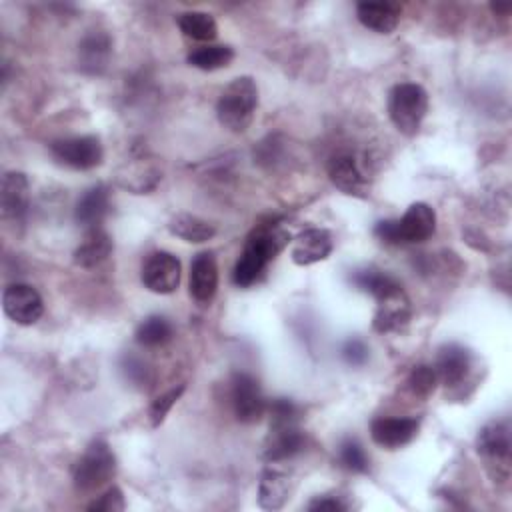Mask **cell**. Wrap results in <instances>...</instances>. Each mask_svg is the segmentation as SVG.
<instances>
[{
    "label": "cell",
    "mask_w": 512,
    "mask_h": 512,
    "mask_svg": "<svg viewBox=\"0 0 512 512\" xmlns=\"http://www.w3.org/2000/svg\"><path fill=\"white\" fill-rule=\"evenodd\" d=\"M290 234L280 224H258L246 238L244 250L240 252L234 270L232 280L238 288L252 286L266 266L288 246Z\"/></svg>",
    "instance_id": "cell-1"
},
{
    "label": "cell",
    "mask_w": 512,
    "mask_h": 512,
    "mask_svg": "<svg viewBox=\"0 0 512 512\" xmlns=\"http://www.w3.org/2000/svg\"><path fill=\"white\" fill-rule=\"evenodd\" d=\"M436 232V212L426 202H414L398 220H380L374 236L384 244H418Z\"/></svg>",
    "instance_id": "cell-2"
},
{
    "label": "cell",
    "mask_w": 512,
    "mask_h": 512,
    "mask_svg": "<svg viewBox=\"0 0 512 512\" xmlns=\"http://www.w3.org/2000/svg\"><path fill=\"white\" fill-rule=\"evenodd\" d=\"M258 106V86L250 76L234 78L216 102L218 122L230 132H244Z\"/></svg>",
    "instance_id": "cell-3"
},
{
    "label": "cell",
    "mask_w": 512,
    "mask_h": 512,
    "mask_svg": "<svg viewBox=\"0 0 512 512\" xmlns=\"http://www.w3.org/2000/svg\"><path fill=\"white\" fill-rule=\"evenodd\" d=\"M428 112V92L416 82H400L388 94V116L404 136H416Z\"/></svg>",
    "instance_id": "cell-4"
},
{
    "label": "cell",
    "mask_w": 512,
    "mask_h": 512,
    "mask_svg": "<svg viewBox=\"0 0 512 512\" xmlns=\"http://www.w3.org/2000/svg\"><path fill=\"white\" fill-rule=\"evenodd\" d=\"M510 426L504 420L488 422L476 436V452L484 460L486 472L498 484L510 480Z\"/></svg>",
    "instance_id": "cell-5"
},
{
    "label": "cell",
    "mask_w": 512,
    "mask_h": 512,
    "mask_svg": "<svg viewBox=\"0 0 512 512\" xmlns=\"http://www.w3.org/2000/svg\"><path fill=\"white\" fill-rule=\"evenodd\" d=\"M116 474V456L104 440L88 444L72 470L74 488L82 494H90L106 486Z\"/></svg>",
    "instance_id": "cell-6"
},
{
    "label": "cell",
    "mask_w": 512,
    "mask_h": 512,
    "mask_svg": "<svg viewBox=\"0 0 512 512\" xmlns=\"http://www.w3.org/2000/svg\"><path fill=\"white\" fill-rule=\"evenodd\" d=\"M52 156L72 170H92L102 164L104 148L98 136H68L50 144Z\"/></svg>",
    "instance_id": "cell-7"
},
{
    "label": "cell",
    "mask_w": 512,
    "mask_h": 512,
    "mask_svg": "<svg viewBox=\"0 0 512 512\" xmlns=\"http://www.w3.org/2000/svg\"><path fill=\"white\" fill-rule=\"evenodd\" d=\"M230 402L238 422L254 424L258 422L268 408V402L262 394L258 380L246 372H236L230 380Z\"/></svg>",
    "instance_id": "cell-8"
},
{
    "label": "cell",
    "mask_w": 512,
    "mask_h": 512,
    "mask_svg": "<svg viewBox=\"0 0 512 512\" xmlns=\"http://www.w3.org/2000/svg\"><path fill=\"white\" fill-rule=\"evenodd\" d=\"M2 308L12 322L20 326H32L40 320L44 312V302L36 288H32L30 284L14 282L2 292Z\"/></svg>",
    "instance_id": "cell-9"
},
{
    "label": "cell",
    "mask_w": 512,
    "mask_h": 512,
    "mask_svg": "<svg viewBox=\"0 0 512 512\" xmlns=\"http://www.w3.org/2000/svg\"><path fill=\"white\" fill-rule=\"evenodd\" d=\"M410 318H412V304L400 284L376 298V312L372 320V326L376 332L380 334L398 332L408 326Z\"/></svg>",
    "instance_id": "cell-10"
},
{
    "label": "cell",
    "mask_w": 512,
    "mask_h": 512,
    "mask_svg": "<svg viewBox=\"0 0 512 512\" xmlns=\"http://www.w3.org/2000/svg\"><path fill=\"white\" fill-rule=\"evenodd\" d=\"M328 178L344 194L354 198H366L370 190V178L360 160L354 154H336L328 160Z\"/></svg>",
    "instance_id": "cell-11"
},
{
    "label": "cell",
    "mask_w": 512,
    "mask_h": 512,
    "mask_svg": "<svg viewBox=\"0 0 512 512\" xmlns=\"http://www.w3.org/2000/svg\"><path fill=\"white\" fill-rule=\"evenodd\" d=\"M140 280L154 294H172L180 284V260L164 250L152 252L142 264Z\"/></svg>",
    "instance_id": "cell-12"
},
{
    "label": "cell",
    "mask_w": 512,
    "mask_h": 512,
    "mask_svg": "<svg viewBox=\"0 0 512 512\" xmlns=\"http://www.w3.org/2000/svg\"><path fill=\"white\" fill-rule=\"evenodd\" d=\"M420 428V420L412 418V416H380L374 418L370 424V436L372 440L388 450H396L406 446L408 442L414 440V436L418 434Z\"/></svg>",
    "instance_id": "cell-13"
},
{
    "label": "cell",
    "mask_w": 512,
    "mask_h": 512,
    "mask_svg": "<svg viewBox=\"0 0 512 512\" xmlns=\"http://www.w3.org/2000/svg\"><path fill=\"white\" fill-rule=\"evenodd\" d=\"M30 206V184L24 172L10 170L0 186V212L8 222H22Z\"/></svg>",
    "instance_id": "cell-14"
},
{
    "label": "cell",
    "mask_w": 512,
    "mask_h": 512,
    "mask_svg": "<svg viewBox=\"0 0 512 512\" xmlns=\"http://www.w3.org/2000/svg\"><path fill=\"white\" fill-rule=\"evenodd\" d=\"M332 248L334 240L326 228H306L294 238L290 256L296 266H310L326 260L332 254Z\"/></svg>",
    "instance_id": "cell-15"
},
{
    "label": "cell",
    "mask_w": 512,
    "mask_h": 512,
    "mask_svg": "<svg viewBox=\"0 0 512 512\" xmlns=\"http://www.w3.org/2000/svg\"><path fill=\"white\" fill-rule=\"evenodd\" d=\"M472 366V354L468 348L460 346V344H444L438 354H436V362H434V372L438 376V382L444 384L446 388L458 386L470 372Z\"/></svg>",
    "instance_id": "cell-16"
},
{
    "label": "cell",
    "mask_w": 512,
    "mask_h": 512,
    "mask_svg": "<svg viewBox=\"0 0 512 512\" xmlns=\"http://www.w3.org/2000/svg\"><path fill=\"white\" fill-rule=\"evenodd\" d=\"M190 296L198 304H208L218 290V264L214 252H198L190 264Z\"/></svg>",
    "instance_id": "cell-17"
},
{
    "label": "cell",
    "mask_w": 512,
    "mask_h": 512,
    "mask_svg": "<svg viewBox=\"0 0 512 512\" xmlns=\"http://www.w3.org/2000/svg\"><path fill=\"white\" fill-rule=\"evenodd\" d=\"M304 448V434L296 422L270 424V434L264 446V458L268 462L280 464L296 456Z\"/></svg>",
    "instance_id": "cell-18"
},
{
    "label": "cell",
    "mask_w": 512,
    "mask_h": 512,
    "mask_svg": "<svg viewBox=\"0 0 512 512\" xmlns=\"http://www.w3.org/2000/svg\"><path fill=\"white\" fill-rule=\"evenodd\" d=\"M292 494V478L286 470L278 468L274 462H270L258 484V504L264 510H280Z\"/></svg>",
    "instance_id": "cell-19"
},
{
    "label": "cell",
    "mask_w": 512,
    "mask_h": 512,
    "mask_svg": "<svg viewBox=\"0 0 512 512\" xmlns=\"http://www.w3.org/2000/svg\"><path fill=\"white\" fill-rule=\"evenodd\" d=\"M110 210V192L104 184L88 188L76 202L74 218L84 228H98Z\"/></svg>",
    "instance_id": "cell-20"
},
{
    "label": "cell",
    "mask_w": 512,
    "mask_h": 512,
    "mask_svg": "<svg viewBox=\"0 0 512 512\" xmlns=\"http://www.w3.org/2000/svg\"><path fill=\"white\" fill-rule=\"evenodd\" d=\"M356 18L368 30L390 34L400 22V8L390 2H360L356 6Z\"/></svg>",
    "instance_id": "cell-21"
},
{
    "label": "cell",
    "mask_w": 512,
    "mask_h": 512,
    "mask_svg": "<svg viewBox=\"0 0 512 512\" xmlns=\"http://www.w3.org/2000/svg\"><path fill=\"white\" fill-rule=\"evenodd\" d=\"M110 252H112V238L106 230L98 226V228L86 230L72 258H74V264L80 268H94L100 262H104L110 256Z\"/></svg>",
    "instance_id": "cell-22"
},
{
    "label": "cell",
    "mask_w": 512,
    "mask_h": 512,
    "mask_svg": "<svg viewBox=\"0 0 512 512\" xmlns=\"http://www.w3.org/2000/svg\"><path fill=\"white\" fill-rule=\"evenodd\" d=\"M160 178V172L148 160H144V156L132 158V162L126 164V168H122L118 174L120 186L128 188L134 194H144L152 190Z\"/></svg>",
    "instance_id": "cell-23"
},
{
    "label": "cell",
    "mask_w": 512,
    "mask_h": 512,
    "mask_svg": "<svg viewBox=\"0 0 512 512\" xmlns=\"http://www.w3.org/2000/svg\"><path fill=\"white\" fill-rule=\"evenodd\" d=\"M168 230L176 238H180L184 242H192V244L208 242L216 234L214 224H210L208 220H204V218H200L196 214H188V212L174 214L168 220Z\"/></svg>",
    "instance_id": "cell-24"
},
{
    "label": "cell",
    "mask_w": 512,
    "mask_h": 512,
    "mask_svg": "<svg viewBox=\"0 0 512 512\" xmlns=\"http://www.w3.org/2000/svg\"><path fill=\"white\" fill-rule=\"evenodd\" d=\"M80 50V66L90 74H100L106 68L110 58V38L104 32H90L78 46Z\"/></svg>",
    "instance_id": "cell-25"
},
{
    "label": "cell",
    "mask_w": 512,
    "mask_h": 512,
    "mask_svg": "<svg viewBox=\"0 0 512 512\" xmlns=\"http://www.w3.org/2000/svg\"><path fill=\"white\" fill-rule=\"evenodd\" d=\"M178 28L184 36L192 38V40H200V42H210L216 38L218 34V26L216 20L212 18V14L208 12H200V10H188L182 12L178 18Z\"/></svg>",
    "instance_id": "cell-26"
},
{
    "label": "cell",
    "mask_w": 512,
    "mask_h": 512,
    "mask_svg": "<svg viewBox=\"0 0 512 512\" xmlns=\"http://www.w3.org/2000/svg\"><path fill=\"white\" fill-rule=\"evenodd\" d=\"M234 58V50L226 44H206V46H200L196 50H192L186 58V62L198 70H206V72H212V70H218V68H224L232 62Z\"/></svg>",
    "instance_id": "cell-27"
},
{
    "label": "cell",
    "mask_w": 512,
    "mask_h": 512,
    "mask_svg": "<svg viewBox=\"0 0 512 512\" xmlns=\"http://www.w3.org/2000/svg\"><path fill=\"white\" fill-rule=\"evenodd\" d=\"M174 330L172 324L168 322V318L160 316V314H152L146 316L138 328H136V342L146 346V348H154V346H162L172 338Z\"/></svg>",
    "instance_id": "cell-28"
},
{
    "label": "cell",
    "mask_w": 512,
    "mask_h": 512,
    "mask_svg": "<svg viewBox=\"0 0 512 512\" xmlns=\"http://www.w3.org/2000/svg\"><path fill=\"white\" fill-rule=\"evenodd\" d=\"M350 280H352L354 286H358L360 290L372 294L374 298H378V296H382L384 292H388V290H392L394 286H398V282H396L390 274H386V272H382V270H378V268H362V270H356V272L350 276Z\"/></svg>",
    "instance_id": "cell-29"
},
{
    "label": "cell",
    "mask_w": 512,
    "mask_h": 512,
    "mask_svg": "<svg viewBox=\"0 0 512 512\" xmlns=\"http://www.w3.org/2000/svg\"><path fill=\"white\" fill-rule=\"evenodd\" d=\"M338 458H340V464H342L346 470L356 472V474H366L368 468H370V462H368V456H366L364 448H362L360 442L354 440V438H346V440L340 444Z\"/></svg>",
    "instance_id": "cell-30"
},
{
    "label": "cell",
    "mask_w": 512,
    "mask_h": 512,
    "mask_svg": "<svg viewBox=\"0 0 512 512\" xmlns=\"http://www.w3.org/2000/svg\"><path fill=\"white\" fill-rule=\"evenodd\" d=\"M408 390L414 394V396H420V398H426L430 396L434 390H436V384H438V376L434 372L432 366L428 364H418L412 368L410 376H408Z\"/></svg>",
    "instance_id": "cell-31"
},
{
    "label": "cell",
    "mask_w": 512,
    "mask_h": 512,
    "mask_svg": "<svg viewBox=\"0 0 512 512\" xmlns=\"http://www.w3.org/2000/svg\"><path fill=\"white\" fill-rule=\"evenodd\" d=\"M184 384H178L176 388H172V390H168V392H164V394H160L152 404H150V410H148V418H150V424L156 428V426H160L162 422H164V418L168 416V412H170V408L176 404V400L182 396V392H184Z\"/></svg>",
    "instance_id": "cell-32"
},
{
    "label": "cell",
    "mask_w": 512,
    "mask_h": 512,
    "mask_svg": "<svg viewBox=\"0 0 512 512\" xmlns=\"http://www.w3.org/2000/svg\"><path fill=\"white\" fill-rule=\"evenodd\" d=\"M90 512H122L126 508L124 494L118 486H108L98 498H94L88 506Z\"/></svg>",
    "instance_id": "cell-33"
},
{
    "label": "cell",
    "mask_w": 512,
    "mask_h": 512,
    "mask_svg": "<svg viewBox=\"0 0 512 512\" xmlns=\"http://www.w3.org/2000/svg\"><path fill=\"white\" fill-rule=\"evenodd\" d=\"M342 358L350 366H362L368 360V348H366V344L362 340L350 338L342 346Z\"/></svg>",
    "instance_id": "cell-34"
},
{
    "label": "cell",
    "mask_w": 512,
    "mask_h": 512,
    "mask_svg": "<svg viewBox=\"0 0 512 512\" xmlns=\"http://www.w3.org/2000/svg\"><path fill=\"white\" fill-rule=\"evenodd\" d=\"M306 508L310 512H344L348 506L338 496H316Z\"/></svg>",
    "instance_id": "cell-35"
},
{
    "label": "cell",
    "mask_w": 512,
    "mask_h": 512,
    "mask_svg": "<svg viewBox=\"0 0 512 512\" xmlns=\"http://www.w3.org/2000/svg\"><path fill=\"white\" fill-rule=\"evenodd\" d=\"M122 368H124V372H126V376H128L130 380H134V382L146 380V366H144L138 358H134V356L124 358Z\"/></svg>",
    "instance_id": "cell-36"
},
{
    "label": "cell",
    "mask_w": 512,
    "mask_h": 512,
    "mask_svg": "<svg viewBox=\"0 0 512 512\" xmlns=\"http://www.w3.org/2000/svg\"><path fill=\"white\" fill-rule=\"evenodd\" d=\"M490 10H492L494 14H498V12L508 14V12H510V6H508V4H490Z\"/></svg>",
    "instance_id": "cell-37"
}]
</instances>
